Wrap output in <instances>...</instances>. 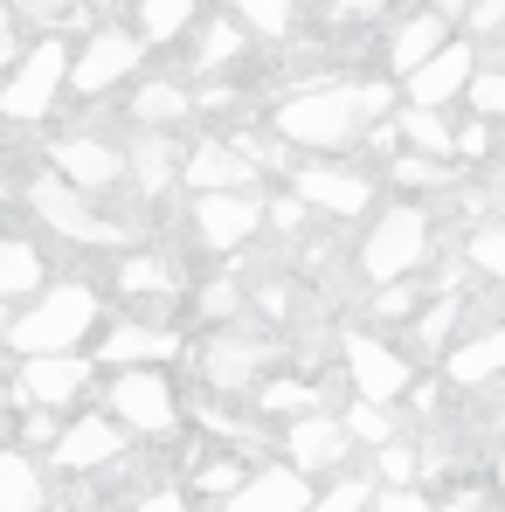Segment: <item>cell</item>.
I'll return each instance as SVG.
<instances>
[{
  "label": "cell",
  "mask_w": 505,
  "mask_h": 512,
  "mask_svg": "<svg viewBox=\"0 0 505 512\" xmlns=\"http://www.w3.org/2000/svg\"><path fill=\"white\" fill-rule=\"evenodd\" d=\"M360 125H367L360 84H305L298 97H284V111H277V132H284L291 146H319V153L353 146Z\"/></svg>",
  "instance_id": "1"
},
{
  "label": "cell",
  "mask_w": 505,
  "mask_h": 512,
  "mask_svg": "<svg viewBox=\"0 0 505 512\" xmlns=\"http://www.w3.org/2000/svg\"><path fill=\"white\" fill-rule=\"evenodd\" d=\"M90 326H97V291L90 284H56V291H42L35 312H14V353H28V360L35 353H70Z\"/></svg>",
  "instance_id": "2"
},
{
  "label": "cell",
  "mask_w": 505,
  "mask_h": 512,
  "mask_svg": "<svg viewBox=\"0 0 505 512\" xmlns=\"http://www.w3.org/2000/svg\"><path fill=\"white\" fill-rule=\"evenodd\" d=\"M422 256H429V215H422L416 201H395L374 229H367V243H360V270L374 277V284H402V277H416Z\"/></svg>",
  "instance_id": "3"
},
{
  "label": "cell",
  "mask_w": 505,
  "mask_h": 512,
  "mask_svg": "<svg viewBox=\"0 0 505 512\" xmlns=\"http://www.w3.org/2000/svg\"><path fill=\"white\" fill-rule=\"evenodd\" d=\"M70 84V49L56 42V35H42L14 70H7V84H0V111L14 118V125H28V118H42L49 104H56V90Z\"/></svg>",
  "instance_id": "4"
},
{
  "label": "cell",
  "mask_w": 505,
  "mask_h": 512,
  "mask_svg": "<svg viewBox=\"0 0 505 512\" xmlns=\"http://www.w3.org/2000/svg\"><path fill=\"white\" fill-rule=\"evenodd\" d=\"M28 201H35V215H42L56 236H70V243H90V250H97V243H125V229H118L111 215H97V208L84 201V187H77V180H63V173L35 180V187H28Z\"/></svg>",
  "instance_id": "5"
},
{
  "label": "cell",
  "mask_w": 505,
  "mask_h": 512,
  "mask_svg": "<svg viewBox=\"0 0 505 512\" xmlns=\"http://www.w3.org/2000/svg\"><path fill=\"white\" fill-rule=\"evenodd\" d=\"M339 353H346V374H353V395H360V402H395V395H409V360L388 340L346 333Z\"/></svg>",
  "instance_id": "6"
},
{
  "label": "cell",
  "mask_w": 505,
  "mask_h": 512,
  "mask_svg": "<svg viewBox=\"0 0 505 512\" xmlns=\"http://www.w3.org/2000/svg\"><path fill=\"white\" fill-rule=\"evenodd\" d=\"M111 416L125 429H139V436H167L180 423V409H173V388L160 374H146V367H132V374H118L111 381Z\"/></svg>",
  "instance_id": "7"
},
{
  "label": "cell",
  "mask_w": 505,
  "mask_h": 512,
  "mask_svg": "<svg viewBox=\"0 0 505 512\" xmlns=\"http://www.w3.org/2000/svg\"><path fill=\"white\" fill-rule=\"evenodd\" d=\"M139 56H146V35H125V28H97V35L84 42V56L70 63V90L97 97V90H111L118 77H132V70H139Z\"/></svg>",
  "instance_id": "8"
},
{
  "label": "cell",
  "mask_w": 505,
  "mask_h": 512,
  "mask_svg": "<svg viewBox=\"0 0 505 512\" xmlns=\"http://www.w3.org/2000/svg\"><path fill=\"white\" fill-rule=\"evenodd\" d=\"M471 77H478V49L471 42H450V49H436L416 77H409V104L443 111L450 97H471Z\"/></svg>",
  "instance_id": "9"
},
{
  "label": "cell",
  "mask_w": 505,
  "mask_h": 512,
  "mask_svg": "<svg viewBox=\"0 0 505 512\" xmlns=\"http://www.w3.org/2000/svg\"><path fill=\"white\" fill-rule=\"evenodd\" d=\"M256 229H263V208L250 194H201L194 201V236L208 250H236V243H250Z\"/></svg>",
  "instance_id": "10"
},
{
  "label": "cell",
  "mask_w": 505,
  "mask_h": 512,
  "mask_svg": "<svg viewBox=\"0 0 505 512\" xmlns=\"http://www.w3.org/2000/svg\"><path fill=\"white\" fill-rule=\"evenodd\" d=\"M125 450V423L118 416H84V423H70L56 436V464L63 471H97V464H111Z\"/></svg>",
  "instance_id": "11"
},
{
  "label": "cell",
  "mask_w": 505,
  "mask_h": 512,
  "mask_svg": "<svg viewBox=\"0 0 505 512\" xmlns=\"http://www.w3.org/2000/svg\"><path fill=\"white\" fill-rule=\"evenodd\" d=\"M229 512H312V485H305L298 464H270L229 499Z\"/></svg>",
  "instance_id": "12"
},
{
  "label": "cell",
  "mask_w": 505,
  "mask_h": 512,
  "mask_svg": "<svg viewBox=\"0 0 505 512\" xmlns=\"http://www.w3.org/2000/svg\"><path fill=\"white\" fill-rule=\"evenodd\" d=\"M263 360H270V346L256 340V333H215V340L201 346V381L208 388H243Z\"/></svg>",
  "instance_id": "13"
},
{
  "label": "cell",
  "mask_w": 505,
  "mask_h": 512,
  "mask_svg": "<svg viewBox=\"0 0 505 512\" xmlns=\"http://www.w3.org/2000/svg\"><path fill=\"white\" fill-rule=\"evenodd\" d=\"M346 416H319V409H305L298 423H291V464L312 478V471H333L339 457H346Z\"/></svg>",
  "instance_id": "14"
},
{
  "label": "cell",
  "mask_w": 505,
  "mask_h": 512,
  "mask_svg": "<svg viewBox=\"0 0 505 512\" xmlns=\"http://www.w3.org/2000/svg\"><path fill=\"white\" fill-rule=\"evenodd\" d=\"M84 381H90V360H77V353H35L21 367V402L49 409V402H70Z\"/></svg>",
  "instance_id": "15"
},
{
  "label": "cell",
  "mask_w": 505,
  "mask_h": 512,
  "mask_svg": "<svg viewBox=\"0 0 505 512\" xmlns=\"http://www.w3.org/2000/svg\"><path fill=\"white\" fill-rule=\"evenodd\" d=\"M187 180L201 187V194H250L256 180V160L229 139V146H194V160H187Z\"/></svg>",
  "instance_id": "16"
},
{
  "label": "cell",
  "mask_w": 505,
  "mask_h": 512,
  "mask_svg": "<svg viewBox=\"0 0 505 512\" xmlns=\"http://www.w3.org/2000/svg\"><path fill=\"white\" fill-rule=\"evenodd\" d=\"M56 167H63V180H77V187H111L125 173V153L104 146V139H90V132H70V139H56Z\"/></svg>",
  "instance_id": "17"
},
{
  "label": "cell",
  "mask_w": 505,
  "mask_h": 512,
  "mask_svg": "<svg viewBox=\"0 0 505 512\" xmlns=\"http://www.w3.org/2000/svg\"><path fill=\"white\" fill-rule=\"evenodd\" d=\"M298 194L312 201V208H326V215H360L367 201H374V187L360 180V173H346V167H305L298 173Z\"/></svg>",
  "instance_id": "18"
},
{
  "label": "cell",
  "mask_w": 505,
  "mask_h": 512,
  "mask_svg": "<svg viewBox=\"0 0 505 512\" xmlns=\"http://www.w3.org/2000/svg\"><path fill=\"white\" fill-rule=\"evenodd\" d=\"M436 49H450V14L443 7H429V14H409L402 28H395V42H388V56H395V70L402 77H416L422 63L436 56Z\"/></svg>",
  "instance_id": "19"
},
{
  "label": "cell",
  "mask_w": 505,
  "mask_h": 512,
  "mask_svg": "<svg viewBox=\"0 0 505 512\" xmlns=\"http://www.w3.org/2000/svg\"><path fill=\"white\" fill-rule=\"evenodd\" d=\"M499 374H505V326L450 346V381H457V388H485V381H499Z\"/></svg>",
  "instance_id": "20"
},
{
  "label": "cell",
  "mask_w": 505,
  "mask_h": 512,
  "mask_svg": "<svg viewBox=\"0 0 505 512\" xmlns=\"http://www.w3.org/2000/svg\"><path fill=\"white\" fill-rule=\"evenodd\" d=\"M173 353H180V340L160 333V326H118L111 340L97 346V360H104V367H139V360L153 367V360H173Z\"/></svg>",
  "instance_id": "21"
},
{
  "label": "cell",
  "mask_w": 505,
  "mask_h": 512,
  "mask_svg": "<svg viewBox=\"0 0 505 512\" xmlns=\"http://www.w3.org/2000/svg\"><path fill=\"white\" fill-rule=\"evenodd\" d=\"M42 506H49V485H42L35 457L0 450V512H42Z\"/></svg>",
  "instance_id": "22"
},
{
  "label": "cell",
  "mask_w": 505,
  "mask_h": 512,
  "mask_svg": "<svg viewBox=\"0 0 505 512\" xmlns=\"http://www.w3.org/2000/svg\"><path fill=\"white\" fill-rule=\"evenodd\" d=\"M125 167H132V180H139V187H146V194H167L173 187V139L167 132H139V139H132V153H125Z\"/></svg>",
  "instance_id": "23"
},
{
  "label": "cell",
  "mask_w": 505,
  "mask_h": 512,
  "mask_svg": "<svg viewBox=\"0 0 505 512\" xmlns=\"http://www.w3.org/2000/svg\"><path fill=\"white\" fill-rule=\"evenodd\" d=\"M402 139H409L416 153H429V160H450V153H457V132L443 125V111H422V104L402 111Z\"/></svg>",
  "instance_id": "24"
},
{
  "label": "cell",
  "mask_w": 505,
  "mask_h": 512,
  "mask_svg": "<svg viewBox=\"0 0 505 512\" xmlns=\"http://www.w3.org/2000/svg\"><path fill=\"white\" fill-rule=\"evenodd\" d=\"M35 284H42V256L28 243H14V236H0V298H21Z\"/></svg>",
  "instance_id": "25"
},
{
  "label": "cell",
  "mask_w": 505,
  "mask_h": 512,
  "mask_svg": "<svg viewBox=\"0 0 505 512\" xmlns=\"http://www.w3.org/2000/svg\"><path fill=\"white\" fill-rule=\"evenodd\" d=\"M194 21V0H139V35L146 42H173Z\"/></svg>",
  "instance_id": "26"
},
{
  "label": "cell",
  "mask_w": 505,
  "mask_h": 512,
  "mask_svg": "<svg viewBox=\"0 0 505 512\" xmlns=\"http://www.w3.org/2000/svg\"><path fill=\"white\" fill-rule=\"evenodd\" d=\"M132 118L160 132V125H173V118H187V97H180L173 84H146L139 97H132Z\"/></svg>",
  "instance_id": "27"
},
{
  "label": "cell",
  "mask_w": 505,
  "mask_h": 512,
  "mask_svg": "<svg viewBox=\"0 0 505 512\" xmlns=\"http://www.w3.org/2000/svg\"><path fill=\"white\" fill-rule=\"evenodd\" d=\"M346 436H353V443H374V450L395 443V416H388V402H353V409H346Z\"/></svg>",
  "instance_id": "28"
},
{
  "label": "cell",
  "mask_w": 505,
  "mask_h": 512,
  "mask_svg": "<svg viewBox=\"0 0 505 512\" xmlns=\"http://www.w3.org/2000/svg\"><path fill=\"white\" fill-rule=\"evenodd\" d=\"M236 14L250 21L256 35H270V42H277V35H291V14H298V0H236Z\"/></svg>",
  "instance_id": "29"
},
{
  "label": "cell",
  "mask_w": 505,
  "mask_h": 512,
  "mask_svg": "<svg viewBox=\"0 0 505 512\" xmlns=\"http://www.w3.org/2000/svg\"><path fill=\"white\" fill-rule=\"evenodd\" d=\"M422 312V291L402 277V284H381V298H374V319L381 326H402V319H416Z\"/></svg>",
  "instance_id": "30"
},
{
  "label": "cell",
  "mask_w": 505,
  "mask_h": 512,
  "mask_svg": "<svg viewBox=\"0 0 505 512\" xmlns=\"http://www.w3.org/2000/svg\"><path fill=\"white\" fill-rule=\"evenodd\" d=\"M21 14H28L42 35H63V28H77V21H84V7H77V0H21Z\"/></svg>",
  "instance_id": "31"
},
{
  "label": "cell",
  "mask_w": 505,
  "mask_h": 512,
  "mask_svg": "<svg viewBox=\"0 0 505 512\" xmlns=\"http://www.w3.org/2000/svg\"><path fill=\"white\" fill-rule=\"evenodd\" d=\"M471 111L492 118V125H505V70H478V77H471Z\"/></svg>",
  "instance_id": "32"
},
{
  "label": "cell",
  "mask_w": 505,
  "mask_h": 512,
  "mask_svg": "<svg viewBox=\"0 0 505 512\" xmlns=\"http://www.w3.org/2000/svg\"><path fill=\"white\" fill-rule=\"evenodd\" d=\"M464 256H471V263H478L485 277H499V284H505V222H492V229H478Z\"/></svg>",
  "instance_id": "33"
},
{
  "label": "cell",
  "mask_w": 505,
  "mask_h": 512,
  "mask_svg": "<svg viewBox=\"0 0 505 512\" xmlns=\"http://www.w3.org/2000/svg\"><path fill=\"white\" fill-rule=\"evenodd\" d=\"M118 277H125V291H167V284H173V263H167V256H132Z\"/></svg>",
  "instance_id": "34"
},
{
  "label": "cell",
  "mask_w": 505,
  "mask_h": 512,
  "mask_svg": "<svg viewBox=\"0 0 505 512\" xmlns=\"http://www.w3.org/2000/svg\"><path fill=\"white\" fill-rule=\"evenodd\" d=\"M374 506V485L367 478H339L326 499H312V512H367Z\"/></svg>",
  "instance_id": "35"
},
{
  "label": "cell",
  "mask_w": 505,
  "mask_h": 512,
  "mask_svg": "<svg viewBox=\"0 0 505 512\" xmlns=\"http://www.w3.org/2000/svg\"><path fill=\"white\" fill-rule=\"evenodd\" d=\"M395 180H402V187H450L443 160H429V153H409V160H395Z\"/></svg>",
  "instance_id": "36"
},
{
  "label": "cell",
  "mask_w": 505,
  "mask_h": 512,
  "mask_svg": "<svg viewBox=\"0 0 505 512\" xmlns=\"http://www.w3.org/2000/svg\"><path fill=\"white\" fill-rule=\"evenodd\" d=\"M236 49H243V28H236V21H215V28H208V42H201V70L229 63Z\"/></svg>",
  "instance_id": "37"
},
{
  "label": "cell",
  "mask_w": 505,
  "mask_h": 512,
  "mask_svg": "<svg viewBox=\"0 0 505 512\" xmlns=\"http://www.w3.org/2000/svg\"><path fill=\"white\" fill-rule=\"evenodd\" d=\"M374 471H381L388 485H409V478H416V450H409V443H381Z\"/></svg>",
  "instance_id": "38"
},
{
  "label": "cell",
  "mask_w": 505,
  "mask_h": 512,
  "mask_svg": "<svg viewBox=\"0 0 505 512\" xmlns=\"http://www.w3.org/2000/svg\"><path fill=\"white\" fill-rule=\"evenodd\" d=\"M194 485H201V492H222V499H236V492L250 485V471H243V464H208Z\"/></svg>",
  "instance_id": "39"
},
{
  "label": "cell",
  "mask_w": 505,
  "mask_h": 512,
  "mask_svg": "<svg viewBox=\"0 0 505 512\" xmlns=\"http://www.w3.org/2000/svg\"><path fill=\"white\" fill-rule=\"evenodd\" d=\"M374 512H436L422 499L416 485H388V492H374Z\"/></svg>",
  "instance_id": "40"
},
{
  "label": "cell",
  "mask_w": 505,
  "mask_h": 512,
  "mask_svg": "<svg viewBox=\"0 0 505 512\" xmlns=\"http://www.w3.org/2000/svg\"><path fill=\"white\" fill-rule=\"evenodd\" d=\"M457 160H492V118H478V125L457 132Z\"/></svg>",
  "instance_id": "41"
},
{
  "label": "cell",
  "mask_w": 505,
  "mask_h": 512,
  "mask_svg": "<svg viewBox=\"0 0 505 512\" xmlns=\"http://www.w3.org/2000/svg\"><path fill=\"white\" fill-rule=\"evenodd\" d=\"M263 409H319V395L298 381H277V388H263Z\"/></svg>",
  "instance_id": "42"
},
{
  "label": "cell",
  "mask_w": 505,
  "mask_h": 512,
  "mask_svg": "<svg viewBox=\"0 0 505 512\" xmlns=\"http://www.w3.org/2000/svg\"><path fill=\"white\" fill-rule=\"evenodd\" d=\"M450 319H457V298H436V305H429V319H422V346H443Z\"/></svg>",
  "instance_id": "43"
},
{
  "label": "cell",
  "mask_w": 505,
  "mask_h": 512,
  "mask_svg": "<svg viewBox=\"0 0 505 512\" xmlns=\"http://www.w3.org/2000/svg\"><path fill=\"white\" fill-rule=\"evenodd\" d=\"M464 21H471V35H499V28H505V0H471Z\"/></svg>",
  "instance_id": "44"
},
{
  "label": "cell",
  "mask_w": 505,
  "mask_h": 512,
  "mask_svg": "<svg viewBox=\"0 0 505 512\" xmlns=\"http://www.w3.org/2000/svg\"><path fill=\"white\" fill-rule=\"evenodd\" d=\"M28 49H21V28H14V7H0V70H14Z\"/></svg>",
  "instance_id": "45"
},
{
  "label": "cell",
  "mask_w": 505,
  "mask_h": 512,
  "mask_svg": "<svg viewBox=\"0 0 505 512\" xmlns=\"http://www.w3.org/2000/svg\"><path fill=\"white\" fill-rule=\"evenodd\" d=\"M201 312L229 319V312H236V284H208V291H201Z\"/></svg>",
  "instance_id": "46"
},
{
  "label": "cell",
  "mask_w": 505,
  "mask_h": 512,
  "mask_svg": "<svg viewBox=\"0 0 505 512\" xmlns=\"http://www.w3.org/2000/svg\"><path fill=\"white\" fill-rule=\"evenodd\" d=\"M381 0H333V21H374Z\"/></svg>",
  "instance_id": "47"
},
{
  "label": "cell",
  "mask_w": 505,
  "mask_h": 512,
  "mask_svg": "<svg viewBox=\"0 0 505 512\" xmlns=\"http://www.w3.org/2000/svg\"><path fill=\"white\" fill-rule=\"evenodd\" d=\"M360 104H367V118H381V111L395 104V90L388 84H360Z\"/></svg>",
  "instance_id": "48"
},
{
  "label": "cell",
  "mask_w": 505,
  "mask_h": 512,
  "mask_svg": "<svg viewBox=\"0 0 505 512\" xmlns=\"http://www.w3.org/2000/svg\"><path fill=\"white\" fill-rule=\"evenodd\" d=\"M139 512H187V506H180V492H146Z\"/></svg>",
  "instance_id": "49"
},
{
  "label": "cell",
  "mask_w": 505,
  "mask_h": 512,
  "mask_svg": "<svg viewBox=\"0 0 505 512\" xmlns=\"http://www.w3.org/2000/svg\"><path fill=\"white\" fill-rule=\"evenodd\" d=\"M28 436H35V443H56V423H49V416L35 409V416H28Z\"/></svg>",
  "instance_id": "50"
},
{
  "label": "cell",
  "mask_w": 505,
  "mask_h": 512,
  "mask_svg": "<svg viewBox=\"0 0 505 512\" xmlns=\"http://www.w3.org/2000/svg\"><path fill=\"white\" fill-rule=\"evenodd\" d=\"M7 346H14V319L0 312V353H7Z\"/></svg>",
  "instance_id": "51"
},
{
  "label": "cell",
  "mask_w": 505,
  "mask_h": 512,
  "mask_svg": "<svg viewBox=\"0 0 505 512\" xmlns=\"http://www.w3.org/2000/svg\"><path fill=\"white\" fill-rule=\"evenodd\" d=\"M450 512H485V506L478 499H450Z\"/></svg>",
  "instance_id": "52"
},
{
  "label": "cell",
  "mask_w": 505,
  "mask_h": 512,
  "mask_svg": "<svg viewBox=\"0 0 505 512\" xmlns=\"http://www.w3.org/2000/svg\"><path fill=\"white\" fill-rule=\"evenodd\" d=\"M443 14H471V0H443Z\"/></svg>",
  "instance_id": "53"
},
{
  "label": "cell",
  "mask_w": 505,
  "mask_h": 512,
  "mask_svg": "<svg viewBox=\"0 0 505 512\" xmlns=\"http://www.w3.org/2000/svg\"><path fill=\"white\" fill-rule=\"evenodd\" d=\"M492 478H499V492H505V457H499V471H492Z\"/></svg>",
  "instance_id": "54"
},
{
  "label": "cell",
  "mask_w": 505,
  "mask_h": 512,
  "mask_svg": "<svg viewBox=\"0 0 505 512\" xmlns=\"http://www.w3.org/2000/svg\"><path fill=\"white\" fill-rule=\"evenodd\" d=\"M0 436H7V423H0Z\"/></svg>",
  "instance_id": "55"
}]
</instances>
